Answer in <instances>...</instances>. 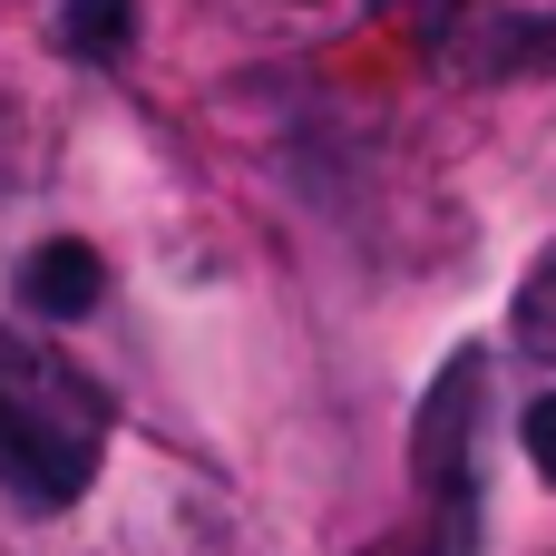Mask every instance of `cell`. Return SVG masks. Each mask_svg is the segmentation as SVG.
Instances as JSON below:
<instances>
[{"label":"cell","instance_id":"6da1fadb","mask_svg":"<svg viewBox=\"0 0 556 556\" xmlns=\"http://www.w3.org/2000/svg\"><path fill=\"white\" fill-rule=\"evenodd\" d=\"M108 459V391L49 352L39 332L0 323V498L68 508Z\"/></svg>","mask_w":556,"mask_h":556},{"label":"cell","instance_id":"7a4b0ae2","mask_svg":"<svg viewBox=\"0 0 556 556\" xmlns=\"http://www.w3.org/2000/svg\"><path fill=\"white\" fill-rule=\"evenodd\" d=\"M479 391H489V362L459 352L420 420H410V479L430 489V547L420 556H479V518H489V469H479Z\"/></svg>","mask_w":556,"mask_h":556},{"label":"cell","instance_id":"3957f363","mask_svg":"<svg viewBox=\"0 0 556 556\" xmlns=\"http://www.w3.org/2000/svg\"><path fill=\"white\" fill-rule=\"evenodd\" d=\"M20 293H29V313L39 323H78V313H98V293H108V274H98V254L88 244H39L29 264H20Z\"/></svg>","mask_w":556,"mask_h":556},{"label":"cell","instance_id":"277c9868","mask_svg":"<svg viewBox=\"0 0 556 556\" xmlns=\"http://www.w3.org/2000/svg\"><path fill=\"white\" fill-rule=\"evenodd\" d=\"M518 342H528L538 362H556V244H547V264L518 283Z\"/></svg>","mask_w":556,"mask_h":556},{"label":"cell","instance_id":"5b68a950","mask_svg":"<svg viewBox=\"0 0 556 556\" xmlns=\"http://www.w3.org/2000/svg\"><path fill=\"white\" fill-rule=\"evenodd\" d=\"M68 49L78 59H117L127 49V0H68Z\"/></svg>","mask_w":556,"mask_h":556},{"label":"cell","instance_id":"8992f818","mask_svg":"<svg viewBox=\"0 0 556 556\" xmlns=\"http://www.w3.org/2000/svg\"><path fill=\"white\" fill-rule=\"evenodd\" d=\"M528 459H538V479H556V391L528 401Z\"/></svg>","mask_w":556,"mask_h":556},{"label":"cell","instance_id":"52a82bcc","mask_svg":"<svg viewBox=\"0 0 556 556\" xmlns=\"http://www.w3.org/2000/svg\"><path fill=\"white\" fill-rule=\"evenodd\" d=\"M381 10H391L401 29H450V20H459L469 0H381Z\"/></svg>","mask_w":556,"mask_h":556}]
</instances>
